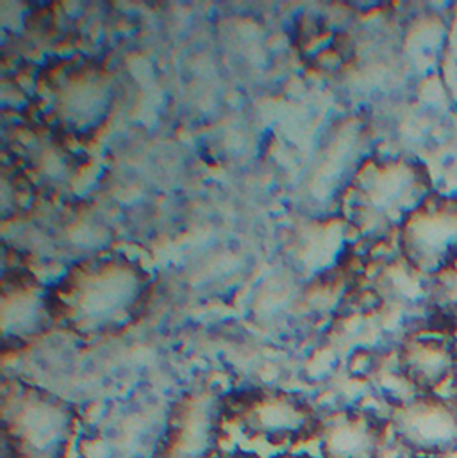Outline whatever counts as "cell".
Wrapping results in <instances>:
<instances>
[{
    "label": "cell",
    "mask_w": 457,
    "mask_h": 458,
    "mask_svg": "<svg viewBox=\"0 0 457 458\" xmlns=\"http://www.w3.org/2000/svg\"><path fill=\"white\" fill-rule=\"evenodd\" d=\"M50 111L61 125L90 127L108 107L109 89L102 73L90 66L61 68L48 82Z\"/></svg>",
    "instance_id": "cell-8"
},
{
    "label": "cell",
    "mask_w": 457,
    "mask_h": 458,
    "mask_svg": "<svg viewBox=\"0 0 457 458\" xmlns=\"http://www.w3.org/2000/svg\"><path fill=\"white\" fill-rule=\"evenodd\" d=\"M435 298L449 309H457V259L435 276Z\"/></svg>",
    "instance_id": "cell-11"
},
{
    "label": "cell",
    "mask_w": 457,
    "mask_h": 458,
    "mask_svg": "<svg viewBox=\"0 0 457 458\" xmlns=\"http://www.w3.org/2000/svg\"><path fill=\"white\" fill-rule=\"evenodd\" d=\"M226 402L213 391L185 394L170 411L154 458H213L219 448Z\"/></svg>",
    "instance_id": "cell-5"
},
{
    "label": "cell",
    "mask_w": 457,
    "mask_h": 458,
    "mask_svg": "<svg viewBox=\"0 0 457 458\" xmlns=\"http://www.w3.org/2000/svg\"><path fill=\"white\" fill-rule=\"evenodd\" d=\"M456 387H457V375H456Z\"/></svg>",
    "instance_id": "cell-14"
},
{
    "label": "cell",
    "mask_w": 457,
    "mask_h": 458,
    "mask_svg": "<svg viewBox=\"0 0 457 458\" xmlns=\"http://www.w3.org/2000/svg\"><path fill=\"white\" fill-rule=\"evenodd\" d=\"M322 458H375L386 423L366 411H340L320 421Z\"/></svg>",
    "instance_id": "cell-10"
},
{
    "label": "cell",
    "mask_w": 457,
    "mask_h": 458,
    "mask_svg": "<svg viewBox=\"0 0 457 458\" xmlns=\"http://www.w3.org/2000/svg\"><path fill=\"white\" fill-rule=\"evenodd\" d=\"M230 458H250V457H246V455H234V457H230Z\"/></svg>",
    "instance_id": "cell-13"
},
{
    "label": "cell",
    "mask_w": 457,
    "mask_h": 458,
    "mask_svg": "<svg viewBox=\"0 0 457 458\" xmlns=\"http://www.w3.org/2000/svg\"><path fill=\"white\" fill-rule=\"evenodd\" d=\"M399 368L420 394H435L457 375V343L442 332L413 334L401 346Z\"/></svg>",
    "instance_id": "cell-9"
},
{
    "label": "cell",
    "mask_w": 457,
    "mask_h": 458,
    "mask_svg": "<svg viewBox=\"0 0 457 458\" xmlns=\"http://www.w3.org/2000/svg\"><path fill=\"white\" fill-rule=\"evenodd\" d=\"M73 436V411L63 400L32 387L4 398V437L13 458H65Z\"/></svg>",
    "instance_id": "cell-3"
},
{
    "label": "cell",
    "mask_w": 457,
    "mask_h": 458,
    "mask_svg": "<svg viewBox=\"0 0 457 458\" xmlns=\"http://www.w3.org/2000/svg\"><path fill=\"white\" fill-rule=\"evenodd\" d=\"M401 244L417 271L445 269L457 259V199L431 195L402 225Z\"/></svg>",
    "instance_id": "cell-6"
},
{
    "label": "cell",
    "mask_w": 457,
    "mask_h": 458,
    "mask_svg": "<svg viewBox=\"0 0 457 458\" xmlns=\"http://www.w3.org/2000/svg\"><path fill=\"white\" fill-rule=\"evenodd\" d=\"M230 411L246 436L273 445L306 439L320 427L311 405L282 391H245L234 400Z\"/></svg>",
    "instance_id": "cell-4"
},
{
    "label": "cell",
    "mask_w": 457,
    "mask_h": 458,
    "mask_svg": "<svg viewBox=\"0 0 457 458\" xmlns=\"http://www.w3.org/2000/svg\"><path fill=\"white\" fill-rule=\"evenodd\" d=\"M279 458H313L309 457V455H282V457Z\"/></svg>",
    "instance_id": "cell-12"
},
{
    "label": "cell",
    "mask_w": 457,
    "mask_h": 458,
    "mask_svg": "<svg viewBox=\"0 0 457 458\" xmlns=\"http://www.w3.org/2000/svg\"><path fill=\"white\" fill-rule=\"evenodd\" d=\"M431 195L429 175L417 161L370 159L349 186L345 211L363 232L402 229Z\"/></svg>",
    "instance_id": "cell-2"
},
{
    "label": "cell",
    "mask_w": 457,
    "mask_h": 458,
    "mask_svg": "<svg viewBox=\"0 0 457 458\" xmlns=\"http://www.w3.org/2000/svg\"><path fill=\"white\" fill-rule=\"evenodd\" d=\"M147 276L125 257H93L75 264L48 296L47 309L79 334L115 332L138 314Z\"/></svg>",
    "instance_id": "cell-1"
},
{
    "label": "cell",
    "mask_w": 457,
    "mask_h": 458,
    "mask_svg": "<svg viewBox=\"0 0 457 458\" xmlns=\"http://www.w3.org/2000/svg\"><path fill=\"white\" fill-rule=\"evenodd\" d=\"M390 425L399 443L424 457L457 452V403L436 394H418L401 403Z\"/></svg>",
    "instance_id": "cell-7"
}]
</instances>
